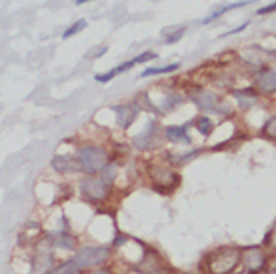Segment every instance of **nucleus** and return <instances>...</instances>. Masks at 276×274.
Segmentation results:
<instances>
[{
    "label": "nucleus",
    "instance_id": "31",
    "mask_svg": "<svg viewBox=\"0 0 276 274\" xmlns=\"http://www.w3.org/2000/svg\"><path fill=\"white\" fill-rule=\"evenodd\" d=\"M274 10H276V2H272V4H268V6L258 8V14H268V12H274Z\"/></svg>",
    "mask_w": 276,
    "mask_h": 274
},
{
    "label": "nucleus",
    "instance_id": "18",
    "mask_svg": "<svg viewBox=\"0 0 276 274\" xmlns=\"http://www.w3.org/2000/svg\"><path fill=\"white\" fill-rule=\"evenodd\" d=\"M250 2L249 0H244V2H234V4H226V6H220L218 10H214L212 14H208L204 20H202V24H208V22H212V20H216L218 16H222L224 12H230V10H234V8H242V6H249Z\"/></svg>",
    "mask_w": 276,
    "mask_h": 274
},
{
    "label": "nucleus",
    "instance_id": "9",
    "mask_svg": "<svg viewBox=\"0 0 276 274\" xmlns=\"http://www.w3.org/2000/svg\"><path fill=\"white\" fill-rule=\"evenodd\" d=\"M188 98L192 100L194 104L204 112H210V110H218V106L222 104V100L218 98V94H214L212 90H206V88H200V86H192L188 90Z\"/></svg>",
    "mask_w": 276,
    "mask_h": 274
},
{
    "label": "nucleus",
    "instance_id": "7",
    "mask_svg": "<svg viewBox=\"0 0 276 274\" xmlns=\"http://www.w3.org/2000/svg\"><path fill=\"white\" fill-rule=\"evenodd\" d=\"M56 266L54 248L50 246L44 238L34 244L32 256H30V274H52Z\"/></svg>",
    "mask_w": 276,
    "mask_h": 274
},
{
    "label": "nucleus",
    "instance_id": "30",
    "mask_svg": "<svg viewBox=\"0 0 276 274\" xmlns=\"http://www.w3.org/2000/svg\"><path fill=\"white\" fill-rule=\"evenodd\" d=\"M134 64H136L134 60H128V62H124V64H120V66H116V68H114V72H116V74H122V72H126V70H130V68H132Z\"/></svg>",
    "mask_w": 276,
    "mask_h": 274
},
{
    "label": "nucleus",
    "instance_id": "16",
    "mask_svg": "<svg viewBox=\"0 0 276 274\" xmlns=\"http://www.w3.org/2000/svg\"><path fill=\"white\" fill-rule=\"evenodd\" d=\"M200 152H202L200 148H194V150H190V152H184V154H174V152H168V154H166V160H168L170 165L180 166V165H186V162H188V160H192V158H196Z\"/></svg>",
    "mask_w": 276,
    "mask_h": 274
},
{
    "label": "nucleus",
    "instance_id": "13",
    "mask_svg": "<svg viewBox=\"0 0 276 274\" xmlns=\"http://www.w3.org/2000/svg\"><path fill=\"white\" fill-rule=\"evenodd\" d=\"M242 58L249 62L250 66L262 70V66H266V58H274V54L260 48V46H249V48L242 50Z\"/></svg>",
    "mask_w": 276,
    "mask_h": 274
},
{
    "label": "nucleus",
    "instance_id": "1",
    "mask_svg": "<svg viewBox=\"0 0 276 274\" xmlns=\"http://www.w3.org/2000/svg\"><path fill=\"white\" fill-rule=\"evenodd\" d=\"M242 266V246L224 244L208 250L202 258V268L206 274H234Z\"/></svg>",
    "mask_w": 276,
    "mask_h": 274
},
{
    "label": "nucleus",
    "instance_id": "35",
    "mask_svg": "<svg viewBox=\"0 0 276 274\" xmlns=\"http://www.w3.org/2000/svg\"><path fill=\"white\" fill-rule=\"evenodd\" d=\"M74 2H76V4H84V2H86V0H74Z\"/></svg>",
    "mask_w": 276,
    "mask_h": 274
},
{
    "label": "nucleus",
    "instance_id": "23",
    "mask_svg": "<svg viewBox=\"0 0 276 274\" xmlns=\"http://www.w3.org/2000/svg\"><path fill=\"white\" fill-rule=\"evenodd\" d=\"M196 128H198V132L202 134V136H210L212 134V130H214V122L208 118V116H200V118H196Z\"/></svg>",
    "mask_w": 276,
    "mask_h": 274
},
{
    "label": "nucleus",
    "instance_id": "6",
    "mask_svg": "<svg viewBox=\"0 0 276 274\" xmlns=\"http://www.w3.org/2000/svg\"><path fill=\"white\" fill-rule=\"evenodd\" d=\"M270 252L262 244L242 246V268L246 274H262L268 270Z\"/></svg>",
    "mask_w": 276,
    "mask_h": 274
},
{
    "label": "nucleus",
    "instance_id": "8",
    "mask_svg": "<svg viewBox=\"0 0 276 274\" xmlns=\"http://www.w3.org/2000/svg\"><path fill=\"white\" fill-rule=\"evenodd\" d=\"M44 240L54 248V250H64V252H76L78 248V240L70 230L64 228H54V230H46L44 232Z\"/></svg>",
    "mask_w": 276,
    "mask_h": 274
},
{
    "label": "nucleus",
    "instance_id": "5",
    "mask_svg": "<svg viewBox=\"0 0 276 274\" xmlns=\"http://www.w3.org/2000/svg\"><path fill=\"white\" fill-rule=\"evenodd\" d=\"M148 178H150V186L156 192H160V194H170L172 190H176L178 184H180L178 172L166 165L148 166Z\"/></svg>",
    "mask_w": 276,
    "mask_h": 274
},
{
    "label": "nucleus",
    "instance_id": "28",
    "mask_svg": "<svg viewBox=\"0 0 276 274\" xmlns=\"http://www.w3.org/2000/svg\"><path fill=\"white\" fill-rule=\"evenodd\" d=\"M114 76H116V72H114V70H111V72H106V74H96V76H94V80H96V83L106 84V83H111Z\"/></svg>",
    "mask_w": 276,
    "mask_h": 274
},
{
    "label": "nucleus",
    "instance_id": "15",
    "mask_svg": "<svg viewBox=\"0 0 276 274\" xmlns=\"http://www.w3.org/2000/svg\"><path fill=\"white\" fill-rule=\"evenodd\" d=\"M164 136L170 142H184V144L192 142L190 136H188V128L186 126H164Z\"/></svg>",
    "mask_w": 276,
    "mask_h": 274
},
{
    "label": "nucleus",
    "instance_id": "14",
    "mask_svg": "<svg viewBox=\"0 0 276 274\" xmlns=\"http://www.w3.org/2000/svg\"><path fill=\"white\" fill-rule=\"evenodd\" d=\"M232 96L238 104L240 110H250L256 102H258V92H254L252 88H244V90H232Z\"/></svg>",
    "mask_w": 276,
    "mask_h": 274
},
{
    "label": "nucleus",
    "instance_id": "10",
    "mask_svg": "<svg viewBox=\"0 0 276 274\" xmlns=\"http://www.w3.org/2000/svg\"><path fill=\"white\" fill-rule=\"evenodd\" d=\"M50 166L54 168L58 174H82L80 165H78V158L76 156H70V154H56L50 160Z\"/></svg>",
    "mask_w": 276,
    "mask_h": 274
},
{
    "label": "nucleus",
    "instance_id": "34",
    "mask_svg": "<svg viewBox=\"0 0 276 274\" xmlns=\"http://www.w3.org/2000/svg\"><path fill=\"white\" fill-rule=\"evenodd\" d=\"M249 26V22H244V24H240V26H236L234 30H230V32H226V36H232V34H238L240 30H244V28Z\"/></svg>",
    "mask_w": 276,
    "mask_h": 274
},
{
    "label": "nucleus",
    "instance_id": "4",
    "mask_svg": "<svg viewBox=\"0 0 276 274\" xmlns=\"http://www.w3.org/2000/svg\"><path fill=\"white\" fill-rule=\"evenodd\" d=\"M112 186L108 180H104L100 174L84 176L78 180V194L90 204H104L112 196Z\"/></svg>",
    "mask_w": 276,
    "mask_h": 274
},
{
    "label": "nucleus",
    "instance_id": "17",
    "mask_svg": "<svg viewBox=\"0 0 276 274\" xmlns=\"http://www.w3.org/2000/svg\"><path fill=\"white\" fill-rule=\"evenodd\" d=\"M52 274H80V268L76 266V262H74L72 256H70V258H66V260L56 262Z\"/></svg>",
    "mask_w": 276,
    "mask_h": 274
},
{
    "label": "nucleus",
    "instance_id": "11",
    "mask_svg": "<svg viewBox=\"0 0 276 274\" xmlns=\"http://www.w3.org/2000/svg\"><path fill=\"white\" fill-rule=\"evenodd\" d=\"M112 110L116 112V124H118V128L128 130V128L134 124V120H136L140 106L128 102V104H118V106H114Z\"/></svg>",
    "mask_w": 276,
    "mask_h": 274
},
{
    "label": "nucleus",
    "instance_id": "12",
    "mask_svg": "<svg viewBox=\"0 0 276 274\" xmlns=\"http://www.w3.org/2000/svg\"><path fill=\"white\" fill-rule=\"evenodd\" d=\"M254 86L258 88V92L262 94H276V70L274 68H262L258 70Z\"/></svg>",
    "mask_w": 276,
    "mask_h": 274
},
{
    "label": "nucleus",
    "instance_id": "24",
    "mask_svg": "<svg viewBox=\"0 0 276 274\" xmlns=\"http://www.w3.org/2000/svg\"><path fill=\"white\" fill-rule=\"evenodd\" d=\"M260 134L264 138H268V140H274L276 142V114L270 116V118L264 122V126L260 128Z\"/></svg>",
    "mask_w": 276,
    "mask_h": 274
},
{
    "label": "nucleus",
    "instance_id": "21",
    "mask_svg": "<svg viewBox=\"0 0 276 274\" xmlns=\"http://www.w3.org/2000/svg\"><path fill=\"white\" fill-rule=\"evenodd\" d=\"M262 246L266 248L270 254H276V222L266 230V234L262 238Z\"/></svg>",
    "mask_w": 276,
    "mask_h": 274
},
{
    "label": "nucleus",
    "instance_id": "25",
    "mask_svg": "<svg viewBox=\"0 0 276 274\" xmlns=\"http://www.w3.org/2000/svg\"><path fill=\"white\" fill-rule=\"evenodd\" d=\"M180 102H184V96L182 94H176V92H172V94H168V96H164V102H162V106H160V110H172L174 106H178Z\"/></svg>",
    "mask_w": 276,
    "mask_h": 274
},
{
    "label": "nucleus",
    "instance_id": "27",
    "mask_svg": "<svg viewBox=\"0 0 276 274\" xmlns=\"http://www.w3.org/2000/svg\"><path fill=\"white\" fill-rule=\"evenodd\" d=\"M86 28V20H78V22H74L70 28H66L64 30V34H62V38H70V36H74L76 32H80V30H84Z\"/></svg>",
    "mask_w": 276,
    "mask_h": 274
},
{
    "label": "nucleus",
    "instance_id": "22",
    "mask_svg": "<svg viewBox=\"0 0 276 274\" xmlns=\"http://www.w3.org/2000/svg\"><path fill=\"white\" fill-rule=\"evenodd\" d=\"M184 32H186V26L168 28V30H164V36H162V40H164L166 44H174V42H178V40L184 36Z\"/></svg>",
    "mask_w": 276,
    "mask_h": 274
},
{
    "label": "nucleus",
    "instance_id": "32",
    "mask_svg": "<svg viewBox=\"0 0 276 274\" xmlns=\"http://www.w3.org/2000/svg\"><path fill=\"white\" fill-rule=\"evenodd\" d=\"M142 274H170V270H168L166 266H158V268H154V270H148V272H142Z\"/></svg>",
    "mask_w": 276,
    "mask_h": 274
},
{
    "label": "nucleus",
    "instance_id": "20",
    "mask_svg": "<svg viewBox=\"0 0 276 274\" xmlns=\"http://www.w3.org/2000/svg\"><path fill=\"white\" fill-rule=\"evenodd\" d=\"M180 68V62H172L168 66H158V68H144L142 70V76H156V74H170V72H176Z\"/></svg>",
    "mask_w": 276,
    "mask_h": 274
},
{
    "label": "nucleus",
    "instance_id": "33",
    "mask_svg": "<svg viewBox=\"0 0 276 274\" xmlns=\"http://www.w3.org/2000/svg\"><path fill=\"white\" fill-rule=\"evenodd\" d=\"M88 274H114V272H112L108 266H102V268H96V270H92V272Z\"/></svg>",
    "mask_w": 276,
    "mask_h": 274
},
{
    "label": "nucleus",
    "instance_id": "26",
    "mask_svg": "<svg viewBox=\"0 0 276 274\" xmlns=\"http://www.w3.org/2000/svg\"><path fill=\"white\" fill-rule=\"evenodd\" d=\"M100 176H102L104 180H108L112 186H114V182H116V178H118V165H116V162H111V165L100 172Z\"/></svg>",
    "mask_w": 276,
    "mask_h": 274
},
{
    "label": "nucleus",
    "instance_id": "19",
    "mask_svg": "<svg viewBox=\"0 0 276 274\" xmlns=\"http://www.w3.org/2000/svg\"><path fill=\"white\" fill-rule=\"evenodd\" d=\"M154 134H156V130H154V122H150V124H148V128H146L140 136L134 138V146H136V148H150Z\"/></svg>",
    "mask_w": 276,
    "mask_h": 274
},
{
    "label": "nucleus",
    "instance_id": "2",
    "mask_svg": "<svg viewBox=\"0 0 276 274\" xmlns=\"http://www.w3.org/2000/svg\"><path fill=\"white\" fill-rule=\"evenodd\" d=\"M111 244H80L76 252H72V260L80 268V272H92L96 268L108 266L112 260Z\"/></svg>",
    "mask_w": 276,
    "mask_h": 274
},
{
    "label": "nucleus",
    "instance_id": "29",
    "mask_svg": "<svg viewBox=\"0 0 276 274\" xmlns=\"http://www.w3.org/2000/svg\"><path fill=\"white\" fill-rule=\"evenodd\" d=\"M154 58H156V52H150V50H148V52H142L140 56H136L134 62H136V64H142V62H148V60H154Z\"/></svg>",
    "mask_w": 276,
    "mask_h": 274
},
{
    "label": "nucleus",
    "instance_id": "3",
    "mask_svg": "<svg viewBox=\"0 0 276 274\" xmlns=\"http://www.w3.org/2000/svg\"><path fill=\"white\" fill-rule=\"evenodd\" d=\"M74 156L78 158V165H80V170H82L84 176L100 174L106 166L111 165V154H108V150L102 148V146H94V144L80 146Z\"/></svg>",
    "mask_w": 276,
    "mask_h": 274
}]
</instances>
